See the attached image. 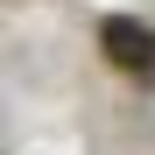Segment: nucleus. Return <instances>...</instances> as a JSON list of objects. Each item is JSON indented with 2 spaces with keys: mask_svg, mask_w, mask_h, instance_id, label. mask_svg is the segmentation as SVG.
I'll list each match as a JSON object with an SVG mask.
<instances>
[{
  "mask_svg": "<svg viewBox=\"0 0 155 155\" xmlns=\"http://www.w3.org/2000/svg\"><path fill=\"white\" fill-rule=\"evenodd\" d=\"M99 49H106V64H120L127 78H155V35L141 28V21L113 14L106 28H99Z\"/></svg>",
  "mask_w": 155,
  "mask_h": 155,
  "instance_id": "nucleus-1",
  "label": "nucleus"
}]
</instances>
